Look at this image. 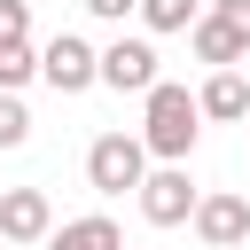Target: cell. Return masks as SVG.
<instances>
[{"mask_svg":"<svg viewBox=\"0 0 250 250\" xmlns=\"http://www.w3.org/2000/svg\"><path fill=\"white\" fill-rule=\"evenodd\" d=\"M195 133H203V102L188 94V86H148L141 94V141H148V156H164V164H188V148H195Z\"/></svg>","mask_w":250,"mask_h":250,"instance_id":"6da1fadb","label":"cell"},{"mask_svg":"<svg viewBox=\"0 0 250 250\" xmlns=\"http://www.w3.org/2000/svg\"><path fill=\"white\" fill-rule=\"evenodd\" d=\"M86 180H94V195H141V180H148V141H141V133H102V141L86 148Z\"/></svg>","mask_w":250,"mask_h":250,"instance_id":"7a4b0ae2","label":"cell"},{"mask_svg":"<svg viewBox=\"0 0 250 250\" xmlns=\"http://www.w3.org/2000/svg\"><path fill=\"white\" fill-rule=\"evenodd\" d=\"M39 78L55 94H86V86H102V47H86L78 31H55L39 47Z\"/></svg>","mask_w":250,"mask_h":250,"instance_id":"3957f363","label":"cell"},{"mask_svg":"<svg viewBox=\"0 0 250 250\" xmlns=\"http://www.w3.org/2000/svg\"><path fill=\"white\" fill-rule=\"evenodd\" d=\"M195 203H203V188L188 180V164H156V172L141 180V219H148V227H188Z\"/></svg>","mask_w":250,"mask_h":250,"instance_id":"277c9868","label":"cell"},{"mask_svg":"<svg viewBox=\"0 0 250 250\" xmlns=\"http://www.w3.org/2000/svg\"><path fill=\"white\" fill-rule=\"evenodd\" d=\"M195 242L203 250H242L250 242V195H234V188H211L203 203H195Z\"/></svg>","mask_w":250,"mask_h":250,"instance_id":"5b68a950","label":"cell"},{"mask_svg":"<svg viewBox=\"0 0 250 250\" xmlns=\"http://www.w3.org/2000/svg\"><path fill=\"white\" fill-rule=\"evenodd\" d=\"M47 234H55V203H47V188H0V242L31 250V242H47Z\"/></svg>","mask_w":250,"mask_h":250,"instance_id":"8992f818","label":"cell"},{"mask_svg":"<svg viewBox=\"0 0 250 250\" xmlns=\"http://www.w3.org/2000/svg\"><path fill=\"white\" fill-rule=\"evenodd\" d=\"M102 86H117V94H148V86H164L156 47H148V39H109V47H102Z\"/></svg>","mask_w":250,"mask_h":250,"instance_id":"52a82bcc","label":"cell"},{"mask_svg":"<svg viewBox=\"0 0 250 250\" xmlns=\"http://www.w3.org/2000/svg\"><path fill=\"white\" fill-rule=\"evenodd\" d=\"M188 39H195V62H211V70H242V62H250V39H242L234 23H219L211 8L195 16V31H188Z\"/></svg>","mask_w":250,"mask_h":250,"instance_id":"ba28073f","label":"cell"},{"mask_svg":"<svg viewBox=\"0 0 250 250\" xmlns=\"http://www.w3.org/2000/svg\"><path fill=\"white\" fill-rule=\"evenodd\" d=\"M195 102H203V117L234 125V117H250V78H242V70H211V78L195 86Z\"/></svg>","mask_w":250,"mask_h":250,"instance_id":"9c48e42d","label":"cell"},{"mask_svg":"<svg viewBox=\"0 0 250 250\" xmlns=\"http://www.w3.org/2000/svg\"><path fill=\"white\" fill-rule=\"evenodd\" d=\"M47 250H125V234H117L109 211H86V219H62L47 234Z\"/></svg>","mask_w":250,"mask_h":250,"instance_id":"30bf717a","label":"cell"},{"mask_svg":"<svg viewBox=\"0 0 250 250\" xmlns=\"http://www.w3.org/2000/svg\"><path fill=\"white\" fill-rule=\"evenodd\" d=\"M31 78H39V47L31 39H8L0 47V94H23Z\"/></svg>","mask_w":250,"mask_h":250,"instance_id":"8fae6325","label":"cell"},{"mask_svg":"<svg viewBox=\"0 0 250 250\" xmlns=\"http://www.w3.org/2000/svg\"><path fill=\"white\" fill-rule=\"evenodd\" d=\"M195 16H203V0H141L148 31H195Z\"/></svg>","mask_w":250,"mask_h":250,"instance_id":"7c38bea8","label":"cell"},{"mask_svg":"<svg viewBox=\"0 0 250 250\" xmlns=\"http://www.w3.org/2000/svg\"><path fill=\"white\" fill-rule=\"evenodd\" d=\"M31 141V109H23V94H0V148H23Z\"/></svg>","mask_w":250,"mask_h":250,"instance_id":"4fadbf2b","label":"cell"},{"mask_svg":"<svg viewBox=\"0 0 250 250\" xmlns=\"http://www.w3.org/2000/svg\"><path fill=\"white\" fill-rule=\"evenodd\" d=\"M8 39H31V0H0V47Z\"/></svg>","mask_w":250,"mask_h":250,"instance_id":"5bb4252c","label":"cell"},{"mask_svg":"<svg viewBox=\"0 0 250 250\" xmlns=\"http://www.w3.org/2000/svg\"><path fill=\"white\" fill-rule=\"evenodd\" d=\"M86 16H102V23H125V16H141V0H78Z\"/></svg>","mask_w":250,"mask_h":250,"instance_id":"9a60e30c","label":"cell"},{"mask_svg":"<svg viewBox=\"0 0 250 250\" xmlns=\"http://www.w3.org/2000/svg\"><path fill=\"white\" fill-rule=\"evenodd\" d=\"M211 16H219V23H234V31L250 39V0H211Z\"/></svg>","mask_w":250,"mask_h":250,"instance_id":"2e32d148","label":"cell"}]
</instances>
